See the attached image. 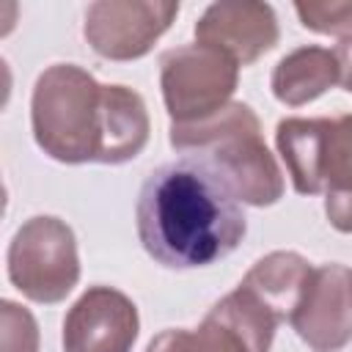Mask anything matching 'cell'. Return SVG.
I'll use <instances>...</instances> for the list:
<instances>
[{
    "instance_id": "cell-1",
    "label": "cell",
    "mask_w": 352,
    "mask_h": 352,
    "mask_svg": "<svg viewBox=\"0 0 352 352\" xmlns=\"http://www.w3.org/2000/svg\"><path fill=\"white\" fill-rule=\"evenodd\" d=\"M135 226L143 250L168 270L209 267L234 253L248 231L239 201L192 157L148 173L138 192Z\"/></svg>"
},
{
    "instance_id": "cell-2",
    "label": "cell",
    "mask_w": 352,
    "mask_h": 352,
    "mask_svg": "<svg viewBox=\"0 0 352 352\" xmlns=\"http://www.w3.org/2000/svg\"><path fill=\"white\" fill-rule=\"evenodd\" d=\"M168 140L184 157L201 160L248 206H272L283 198V173L261 138L258 116L245 102L192 121L170 124Z\"/></svg>"
},
{
    "instance_id": "cell-3",
    "label": "cell",
    "mask_w": 352,
    "mask_h": 352,
    "mask_svg": "<svg viewBox=\"0 0 352 352\" xmlns=\"http://www.w3.org/2000/svg\"><path fill=\"white\" fill-rule=\"evenodd\" d=\"M30 124L36 146L66 165L96 162L104 126V85L77 63L47 66L33 85Z\"/></svg>"
},
{
    "instance_id": "cell-4",
    "label": "cell",
    "mask_w": 352,
    "mask_h": 352,
    "mask_svg": "<svg viewBox=\"0 0 352 352\" xmlns=\"http://www.w3.org/2000/svg\"><path fill=\"white\" fill-rule=\"evenodd\" d=\"M8 280L33 302H60L80 280L77 239L66 220L36 214L25 220L8 245Z\"/></svg>"
},
{
    "instance_id": "cell-5",
    "label": "cell",
    "mask_w": 352,
    "mask_h": 352,
    "mask_svg": "<svg viewBox=\"0 0 352 352\" xmlns=\"http://www.w3.org/2000/svg\"><path fill=\"white\" fill-rule=\"evenodd\" d=\"M239 66L206 44H182L160 58V88L170 124H192L231 102Z\"/></svg>"
},
{
    "instance_id": "cell-6",
    "label": "cell",
    "mask_w": 352,
    "mask_h": 352,
    "mask_svg": "<svg viewBox=\"0 0 352 352\" xmlns=\"http://www.w3.org/2000/svg\"><path fill=\"white\" fill-rule=\"evenodd\" d=\"M278 319L242 286L220 297L198 327H170L146 352H270Z\"/></svg>"
},
{
    "instance_id": "cell-7",
    "label": "cell",
    "mask_w": 352,
    "mask_h": 352,
    "mask_svg": "<svg viewBox=\"0 0 352 352\" xmlns=\"http://www.w3.org/2000/svg\"><path fill=\"white\" fill-rule=\"evenodd\" d=\"M176 14L173 0H96L85 8L82 36L99 58L138 60L151 52Z\"/></svg>"
},
{
    "instance_id": "cell-8",
    "label": "cell",
    "mask_w": 352,
    "mask_h": 352,
    "mask_svg": "<svg viewBox=\"0 0 352 352\" xmlns=\"http://www.w3.org/2000/svg\"><path fill=\"white\" fill-rule=\"evenodd\" d=\"M140 330L138 305L113 286H91L63 316V352H132Z\"/></svg>"
},
{
    "instance_id": "cell-9",
    "label": "cell",
    "mask_w": 352,
    "mask_h": 352,
    "mask_svg": "<svg viewBox=\"0 0 352 352\" xmlns=\"http://www.w3.org/2000/svg\"><path fill=\"white\" fill-rule=\"evenodd\" d=\"M289 324L316 352L346 346L352 341V270L338 261L314 267Z\"/></svg>"
},
{
    "instance_id": "cell-10",
    "label": "cell",
    "mask_w": 352,
    "mask_h": 352,
    "mask_svg": "<svg viewBox=\"0 0 352 352\" xmlns=\"http://www.w3.org/2000/svg\"><path fill=\"white\" fill-rule=\"evenodd\" d=\"M280 38L278 16L270 3L239 0L212 3L195 22V41L226 52L236 66H250Z\"/></svg>"
},
{
    "instance_id": "cell-11",
    "label": "cell",
    "mask_w": 352,
    "mask_h": 352,
    "mask_svg": "<svg viewBox=\"0 0 352 352\" xmlns=\"http://www.w3.org/2000/svg\"><path fill=\"white\" fill-rule=\"evenodd\" d=\"M311 275L314 267L305 256L294 250H272L245 272L239 286L248 294H253L280 324L294 316Z\"/></svg>"
},
{
    "instance_id": "cell-12",
    "label": "cell",
    "mask_w": 352,
    "mask_h": 352,
    "mask_svg": "<svg viewBox=\"0 0 352 352\" xmlns=\"http://www.w3.org/2000/svg\"><path fill=\"white\" fill-rule=\"evenodd\" d=\"M341 80L338 58L327 47L305 44L286 52L272 69V96L286 107H302L319 99Z\"/></svg>"
},
{
    "instance_id": "cell-13",
    "label": "cell",
    "mask_w": 352,
    "mask_h": 352,
    "mask_svg": "<svg viewBox=\"0 0 352 352\" xmlns=\"http://www.w3.org/2000/svg\"><path fill=\"white\" fill-rule=\"evenodd\" d=\"M151 121L146 102L126 85H104V126H102V165H121L135 160L148 143Z\"/></svg>"
},
{
    "instance_id": "cell-14",
    "label": "cell",
    "mask_w": 352,
    "mask_h": 352,
    "mask_svg": "<svg viewBox=\"0 0 352 352\" xmlns=\"http://www.w3.org/2000/svg\"><path fill=\"white\" fill-rule=\"evenodd\" d=\"M327 118H283L275 126V146L300 195L322 192V146Z\"/></svg>"
},
{
    "instance_id": "cell-15",
    "label": "cell",
    "mask_w": 352,
    "mask_h": 352,
    "mask_svg": "<svg viewBox=\"0 0 352 352\" xmlns=\"http://www.w3.org/2000/svg\"><path fill=\"white\" fill-rule=\"evenodd\" d=\"M322 192H352V113L327 118L322 146Z\"/></svg>"
},
{
    "instance_id": "cell-16",
    "label": "cell",
    "mask_w": 352,
    "mask_h": 352,
    "mask_svg": "<svg viewBox=\"0 0 352 352\" xmlns=\"http://www.w3.org/2000/svg\"><path fill=\"white\" fill-rule=\"evenodd\" d=\"M300 25L322 36H352V0H308L294 3Z\"/></svg>"
},
{
    "instance_id": "cell-17",
    "label": "cell",
    "mask_w": 352,
    "mask_h": 352,
    "mask_svg": "<svg viewBox=\"0 0 352 352\" xmlns=\"http://www.w3.org/2000/svg\"><path fill=\"white\" fill-rule=\"evenodd\" d=\"M0 352H38V324L14 300L0 302Z\"/></svg>"
},
{
    "instance_id": "cell-18",
    "label": "cell",
    "mask_w": 352,
    "mask_h": 352,
    "mask_svg": "<svg viewBox=\"0 0 352 352\" xmlns=\"http://www.w3.org/2000/svg\"><path fill=\"white\" fill-rule=\"evenodd\" d=\"M324 214L336 231L352 234V192H327Z\"/></svg>"
},
{
    "instance_id": "cell-19",
    "label": "cell",
    "mask_w": 352,
    "mask_h": 352,
    "mask_svg": "<svg viewBox=\"0 0 352 352\" xmlns=\"http://www.w3.org/2000/svg\"><path fill=\"white\" fill-rule=\"evenodd\" d=\"M333 52H336L338 69H341V80H338V82H341V88H344L346 94H352V36L341 38Z\"/></svg>"
}]
</instances>
